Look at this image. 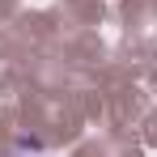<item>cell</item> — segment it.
I'll return each mask as SVG.
<instances>
[{
    "label": "cell",
    "mask_w": 157,
    "mask_h": 157,
    "mask_svg": "<svg viewBox=\"0 0 157 157\" xmlns=\"http://www.w3.org/2000/svg\"><path fill=\"white\" fill-rule=\"evenodd\" d=\"M9 157H55V153H47L43 144H17V149H13Z\"/></svg>",
    "instance_id": "6da1fadb"
}]
</instances>
